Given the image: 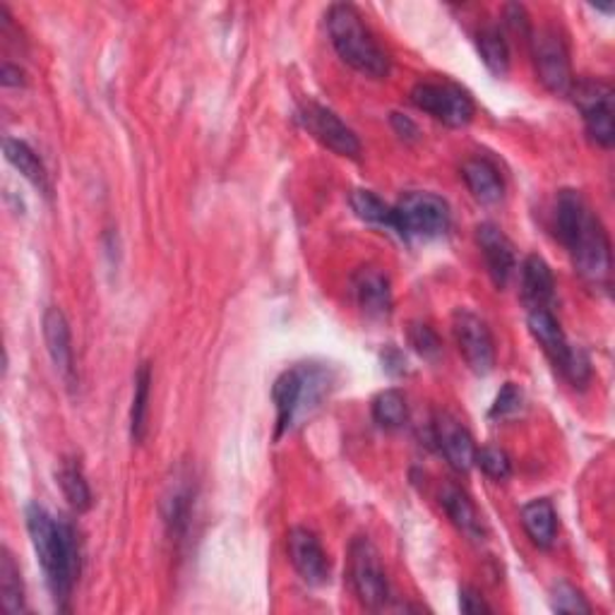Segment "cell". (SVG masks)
I'll return each mask as SVG.
<instances>
[{
	"mask_svg": "<svg viewBox=\"0 0 615 615\" xmlns=\"http://www.w3.org/2000/svg\"><path fill=\"white\" fill-rule=\"evenodd\" d=\"M556 234L568 248L572 265L586 284L608 287L611 238L604 222L577 190H560L556 200Z\"/></svg>",
	"mask_w": 615,
	"mask_h": 615,
	"instance_id": "1",
	"label": "cell"
},
{
	"mask_svg": "<svg viewBox=\"0 0 615 615\" xmlns=\"http://www.w3.org/2000/svg\"><path fill=\"white\" fill-rule=\"evenodd\" d=\"M24 519H27V532L36 550L38 566L44 570L48 592L54 596L56 606L66 608L77 577H80V541H77V532L66 517L51 515L38 503L27 505Z\"/></svg>",
	"mask_w": 615,
	"mask_h": 615,
	"instance_id": "2",
	"label": "cell"
},
{
	"mask_svg": "<svg viewBox=\"0 0 615 615\" xmlns=\"http://www.w3.org/2000/svg\"><path fill=\"white\" fill-rule=\"evenodd\" d=\"M327 32L337 56L346 66L370 80H384L390 75V58L370 34L366 22L354 5L335 3L327 10Z\"/></svg>",
	"mask_w": 615,
	"mask_h": 615,
	"instance_id": "3",
	"label": "cell"
},
{
	"mask_svg": "<svg viewBox=\"0 0 615 615\" xmlns=\"http://www.w3.org/2000/svg\"><path fill=\"white\" fill-rule=\"evenodd\" d=\"M332 388V370L320 364H299L284 370L275 382L272 400L277 406V438L311 416Z\"/></svg>",
	"mask_w": 615,
	"mask_h": 615,
	"instance_id": "4",
	"label": "cell"
},
{
	"mask_svg": "<svg viewBox=\"0 0 615 615\" xmlns=\"http://www.w3.org/2000/svg\"><path fill=\"white\" fill-rule=\"evenodd\" d=\"M527 323L534 339L550 358V364L572 382V388H586L589 380H592V364H589L582 349L570 346L566 332L560 329V323L550 313V308H534V311H529Z\"/></svg>",
	"mask_w": 615,
	"mask_h": 615,
	"instance_id": "5",
	"label": "cell"
},
{
	"mask_svg": "<svg viewBox=\"0 0 615 615\" xmlns=\"http://www.w3.org/2000/svg\"><path fill=\"white\" fill-rule=\"evenodd\" d=\"M452 212L440 195L435 192L414 190L394 204V226L402 238H438L450 228Z\"/></svg>",
	"mask_w": 615,
	"mask_h": 615,
	"instance_id": "6",
	"label": "cell"
},
{
	"mask_svg": "<svg viewBox=\"0 0 615 615\" xmlns=\"http://www.w3.org/2000/svg\"><path fill=\"white\" fill-rule=\"evenodd\" d=\"M349 582L356 599L368 611H382L390 601V582L378 548L370 538L358 536L349 546Z\"/></svg>",
	"mask_w": 615,
	"mask_h": 615,
	"instance_id": "7",
	"label": "cell"
},
{
	"mask_svg": "<svg viewBox=\"0 0 615 615\" xmlns=\"http://www.w3.org/2000/svg\"><path fill=\"white\" fill-rule=\"evenodd\" d=\"M529 44L538 82H541L550 94H570L574 77L566 38L554 27H541L529 34Z\"/></svg>",
	"mask_w": 615,
	"mask_h": 615,
	"instance_id": "8",
	"label": "cell"
},
{
	"mask_svg": "<svg viewBox=\"0 0 615 615\" xmlns=\"http://www.w3.org/2000/svg\"><path fill=\"white\" fill-rule=\"evenodd\" d=\"M412 104L450 127L469 125L473 121V113H477V104H473L471 94L465 87L450 80L418 82L412 89Z\"/></svg>",
	"mask_w": 615,
	"mask_h": 615,
	"instance_id": "9",
	"label": "cell"
},
{
	"mask_svg": "<svg viewBox=\"0 0 615 615\" xmlns=\"http://www.w3.org/2000/svg\"><path fill=\"white\" fill-rule=\"evenodd\" d=\"M570 94L582 113L584 131L599 147H613L615 143V123H613V87L601 80H580L574 82Z\"/></svg>",
	"mask_w": 615,
	"mask_h": 615,
	"instance_id": "10",
	"label": "cell"
},
{
	"mask_svg": "<svg viewBox=\"0 0 615 615\" xmlns=\"http://www.w3.org/2000/svg\"><path fill=\"white\" fill-rule=\"evenodd\" d=\"M297 119L305 127L308 135H313L320 145L339 154V157H361V139H358V135L335 111H329L323 104H315V101H305L299 109Z\"/></svg>",
	"mask_w": 615,
	"mask_h": 615,
	"instance_id": "11",
	"label": "cell"
},
{
	"mask_svg": "<svg viewBox=\"0 0 615 615\" xmlns=\"http://www.w3.org/2000/svg\"><path fill=\"white\" fill-rule=\"evenodd\" d=\"M457 349L477 376H489L495 366V342L489 325L471 311H457L452 317Z\"/></svg>",
	"mask_w": 615,
	"mask_h": 615,
	"instance_id": "12",
	"label": "cell"
},
{
	"mask_svg": "<svg viewBox=\"0 0 615 615\" xmlns=\"http://www.w3.org/2000/svg\"><path fill=\"white\" fill-rule=\"evenodd\" d=\"M289 560L293 570L301 574V580L311 586H320L329 580V560L320 538L311 532L297 527L287 536Z\"/></svg>",
	"mask_w": 615,
	"mask_h": 615,
	"instance_id": "13",
	"label": "cell"
},
{
	"mask_svg": "<svg viewBox=\"0 0 615 615\" xmlns=\"http://www.w3.org/2000/svg\"><path fill=\"white\" fill-rule=\"evenodd\" d=\"M433 431L443 457L455 471L467 473L477 465V445H473L471 433L459 418L452 414H440L433 423Z\"/></svg>",
	"mask_w": 615,
	"mask_h": 615,
	"instance_id": "14",
	"label": "cell"
},
{
	"mask_svg": "<svg viewBox=\"0 0 615 615\" xmlns=\"http://www.w3.org/2000/svg\"><path fill=\"white\" fill-rule=\"evenodd\" d=\"M351 293L358 308L373 320H384L392 313V284L378 267H361L351 277Z\"/></svg>",
	"mask_w": 615,
	"mask_h": 615,
	"instance_id": "15",
	"label": "cell"
},
{
	"mask_svg": "<svg viewBox=\"0 0 615 615\" xmlns=\"http://www.w3.org/2000/svg\"><path fill=\"white\" fill-rule=\"evenodd\" d=\"M44 342L46 351L51 356V364L56 366L58 376L68 382V388L77 382V368H75V349H72V335L66 313L60 308H48L44 313Z\"/></svg>",
	"mask_w": 615,
	"mask_h": 615,
	"instance_id": "16",
	"label": "cell"
},
{
	"mask_svg": "<svg viewBox=\"0 0 615 615\" xmlns=\"http://www.w3.org/2000/svg\"><path fill=\"white\" fill-rule=\"evenodd\" d=\"M477 241H479V248L485 260V267H489L493 284L497 289H505L510 277L515 275V269H517L515 246H512V241L503 234V228L491 222L479 224Z\"/></svg>",
	"mask_w": 615,
	"mask_h": 615,
	"instance_id": "17",
	"label": "cell"
},
{
	"mask_svg": "<svg viewBox=\"0 0 615 615\" xmlns=\"http://www.w3.org/2000/svg\"><path fill=\"white\" fill-rule=\"evenodd\" d=\"M519 289L527 311H534V308H548L550 301H554L556 277H554V269L548 267V262L541 258V255H529V258L522 262Z\"/></svg>",
	"mask_w": 615,
	"mask_h": 615,
	"instance_id": "18",
	"label": "cell"
},
{
	"mask_svg": "<svg viewBox=\"0 0 615 615\" xmlns=\"http://www.w3.org/2000/svg\"><path fill=\"white\" fill-rule=\"evenodd\" d=\"M440 505L445 507L447 517L455 524V527L465 534L471 541H483L485 536V527H483V519L479 515L477 505H473V500L467 495V491H461L459 485H445L443 493H440Z\"/></svg>",
	"mask_w": 615,
	"mask_h": 615,
	"instance_id": "19",
	"label": "cell"
},
{
	"mask_svg": "<svg viewBox=\"0 0 615 615\" xmlns=\"http://www.w3.org/2000/svg\"><path fill=\"white\" fill-rule=\"evenodd\" d=\"M522 527L536 548H550L558 536V512L546 497H536L522 507Z\"/></svg>",
	"mask_w": 615,
	"mask_h": 615,
	"instance_id": "20",
	"label": "cell"
},
{
	"mask_svg": "<svg viewBox=\"0 0 615 615\" xmlns=\"http://www.w3.org/2000/svg\"><path fill=\"white\" fill-rule=\"evenodd\" d=\"M461 178L481 204H497L503 200V176L489 159H469L461 166Z\"/></svg>",
	"mask_w": 615,
	"mask_h": 615,
	"instance_id": "21",
	"label": "cell"
},
{
	"mask_svg": "<svg viewBox=\"0 0 615 615\" xmlns=\"http://www.w3.org/2000/svg\"><path fill=\"white\" fill-rule=\"evenodd\" d=\"M3 152H5V159L10 161L12 169H18L36 190H42L46 198L51 195L46 166H44L42 159H38V154L27 143H24V139L5 137L3 139Z\"/></svg>",
	"mask_w": 615,
	"mask_h": 615,
	"instance_id": "22",
	"label": "cell"
},
{
	"mask_svg": "<svg viewBox=\"0 0 615 615\" xmlns=\"http://www.w3.org/2000/svg\"><path fill=\"white\" fill-rule=\"evenodd\" d=\"M58 485L63 491V497L68 500V505L77 512V515H82V512H89L92 507V489H89V483L85 479V473L80 469V465L72 459H66L58 469Z\"/></svg>",
	"mask_w": 615,
	"mask_h": 615,
	"instance_id": "23",
	"label": "cell"
},
{
	"mask_svg": "<svg viewBox=\"0 0 615 615\" xmlns=\"http://www.w3.org/2000/svg\"><path fill=\"white\" fill-rule=\"evenodd\" d=\"M477 46L479 54L493 75L503 77L510 70V46L505 34L500 32V27L495 24H483V27L477 32Z\"/></svg>",
	"mask_w": 615,
	"mask_h": 615,
	"instance_id": "24",
	"label": "cell"
},
{
	"mask_svg": "<svg viewBox=\"0 0 615 615\" xmlns=\"http://www.w3.org/2000/svg\"><path fill=\"white\" fill-rule=\"evenodd\" d=\"M149 392H152V368L143 364L135 373V392L131 406V438L133 443H143L147 435V416H149Z\"/></svg>",
	"mask_w": 615,
	"mask_h": 615,
	"instance_id": "25",
	"label": "cell"
},
{
	"mask_svg": "<svg viewBox=\"0 0 615 615\" xmlns=\"http://www.w3.org/2000/svg\"><path fill=\"white\" fill-rule=\"evenodd\" d=\"M0 601H3V608L8 613L24 611L22 572L8 548H3V554H0Z\"/></svg>",
	"mask_w": 615,
	"mask_h": 615,
	"instance_id": "26",
	"label": "cell"
},
{
	"mask_svg": "<svg viewBox=\"0 0 615 615\" xmlns=\"http://www.w3.org/2000/svg\"><path fill=\"white\" fill-rule=\"evenodd\" d=\"M190 479H178L169 485V491L164 495V517L166 524H169L171 534H183V529L188 527V517H190V500H192V491L188 485Z\"/></svg>",
	"mask_w": 615,
	"mask_h": 615,
	"instance_id": "27",
	"label": "cell"
},
{
	"mask_svg": "<svg viewBox=\"0 0 615 615\" xmlns=\"http://www.w3.org/2000/svg\"><path fill=\"white\" fill-rule=\"evenodd\" d=\"M370 412H373V421L380 428H384V431L402 428L409 418L406 396L400 390H384L373 400Z\"/></svg>",
	"mask_w": 615,
	"mask_h": 615,
	"instance_id": "28",
	"label": "cell"
},
{
	"mask_svg": "<svg viewBox=\"0 0 615 615\" xmlns=\"http://www.w3.org/2000/svg\"><path fill=\"white\" fill-rule=\"evenodd\" d=\"M351 210L356 212L358 220H364L368 224L392 228L394 226V208H390L388 202L378 198L376 192L370 190H354L349 198Z\"/></svg>",
	"mask_w": 615,
	"mask_h": 615,
	"instance_id": "29",
	"label": "cell"
},
{
	"mask_svg": "<svg viewBox=\"0 0 615 615\" xmlns=\"http://www.w3.org/2000/svg\"><path fill=\"white\" fill-rule=\"evenodd\" d=\"M550 608L556 613H592V604H589L586 596L570 582H556L554 589H550Z\"/></svg>",
	"mask_w": 615,
	"mask_h": 615,
	"instance_id": "30",
	"label": "cell"
},
{
	"mask_svg": "<svg viewBox=\"0 0 615 615\" xmlns=\"http://www.w3.org/2000/svg\"><path fill=\"white\" fill-rule=\"evenodd\" d=\"M477 467L493 481H505L512 473V461L500 447H481V450H477Z\"/></svg>",
	"mask_w": 615,
	"mask_h": 615,
	"instance_id": "31",
	"label": "cell"
},
{
	"mask_svg": "<svg viewBox=\"0 0 615 615\" xmlns=\"http://www.w3.org/2000/svg\"><path fill=\"white\" fill-rule=\"evenodd\" d=\"M409 344H412L423 358H435L443 351L435 329L428 325H421V323H414L412 327H409Z\"/></svg>",
	"mask_w": 615,
	"mask_h": 615,
	"instance_id": "32",
	"label": "cell"
},
{
	"mask_svg": "<svg viewBox=\"0 0 615 615\" xmlns=\"http://www.w3.org/2000/svg\"><path fill=\"white\" fill-rule=\"evenodd\" d=\"M519 406H522V390L515 382H505L503 390H500L495 396L491 418H505L510 414H517Z\"/></svg>",
	"mask_w": 615,
	"mask_h": 615,
	"instance_id": "33",
	"label": "cell"
},
{
	"mask_svg": "<svg viewBox=\"0 0 615 615\" xmlns=\"http://www.w3.org/2000/svg\"><path fill=\"white\" fill-rule=\"evenodd\" d=\"M459 611L467 615H479V613H493V606L481 596L479 589L461 586L459 589Z\"/></svg>",
	"mask_w": 615,
	"mask_h": 615,
	"instance_id": "34",
	"label": "cell"
},
{
	"mask_svg": "<svg viewBox=\"0 0 615 615\" xmlns=\"http://www.w3.org/2000/svg\"><path fill=\"white\" fill-rule=\"evenodd\" d=\"M505 22L510 24L512 30L519 32L522 36H529L532 34V24H529V15H527V10H524V5H507L505 8Z\"/></svg>",
	"mask_w": 615,
	"mask_h": 615,
	"instance_id": "35",
	"label": "cell"
},
{
	"mask_svg": "<svg viewBox=\"0 0 615 615\" xmlns=\"http://www.w3.org/2000/svg\"><path fill=\"white\" fill-rule=\"evenodd\" d=\"M392 127L402 139H412V143L421 135L418 125L409 119V115H402V113H392Z\"/></svg>",
	"mask_w": 615,
	"mask_h": 615,
	"instance_id": "36",
	"label": "cell"
},
{
	"mask_svg": "<svg viewBox=\"0 0 615 615\" xmlns=\"http://www.w3.org/2000/svg\"><path fill=\"white\" fill-rule=\"evenodd\" d=\"M0 82H3V87H24V72L18 66H12V63H3Z\"/></svg>",
	"mask_w": 615,
	"mask_h": 615,
	"instance_id": "37",
	"label": "cell"
}]
</instances>
